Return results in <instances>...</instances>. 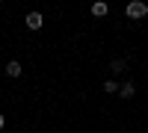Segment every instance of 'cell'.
I'll use <instances>...</instances> for the list:
<instances>
[{"label":"cell","mask_w":148,"mask_h":133,"mask_svg":"<svg viewBox=\"0 0 148 133\" xmlns=\"http://www.w3.org/2000/svg\"><path fill=\"white\" fill-rule=\"evenodd\" d=\"M125 68H127V62H125V59H113V62H110V71H113V74H121Z\"/></svg>","instance_id":"cell-6"},{"label":"cell","mask_w":148,"mask_h":133,"mask_svg":"<svg viewBox=\"0 0 148 133\" xmlns=\"http://www.w3.org/2000/svg\"><path fill=\"white\" fill-rule=\"evenodd\" d=\"M21 74H24L21 62H18V59H9V62H6V77H12V80H15V77H21Z\"/></svg>","instance_id":"cell-3"},{"label":"cell","mask_w":148,"mask_h":133,"mask_svg":"<svg viewBox=\"0 0 148 133\" xmlns=\"http://www.w3.org/2000/svg\"><path fill=\"white\" fill-rule=\"evenodd\" d=\"M3 127H6V115L0 113V130H3Z\"/></svg>","instance_id":"cell-8"},{"label":"cell","mask_w":148,"mask_h":133,"mask_svg":"<svg viewBox=\"0 0 148 133\" xmlns=\"http://www.w3.org/2000/svg\"><path fill=\"white\" fill-rule=\"evenodd\" d=\"M119 89H121V86H119L116 80H104V92H107V95H113V92H119Z\"/></svg>","instance_id":"cell-7"},{"label":"cell","mask_w":148,"mask_h":133,"mask_svg":"<svg viewBox=\"0 0 148 133\" xmlns=\"http://www.w3.org/2000/svg\"><path fill=\"white\" fill-rule=\"evenodd\" d=\"M107 12H110V6L104 3V0H98V3H92V15H95V18H104Z\"/></svg>","instance_id":"cell-5"},{"label":"cell","mask_w":148,"mask_h":133,"mask_svg":"<svg viewBox=\"0 0 148 133\" xmlns=\"http://www.w3.org/2000/svg\"><path fill=\"white\" fill-rule=\"evenodd\" d=\"M125 15H127V18H133V21L145 18V15H148V3H142V0H130V3L125 6Z\"/></svg>","instance_id":"cell-1"},{"label":"cell","mask_w":148,"mask_h":133,"mask_svg":"<svg viewBox=\"0 0 148 133\" xmlns=\"http://www.w3.org/2000/svg\"><path fill=\"white\" fill-rule=\"evenodd\" d=\"M133 95H136V86H133V83H121V89H119V98H125V101H130Z\"/></svg>","instance_id":"cell-4"},{"label":"cell","mask_w":148,"mask_h":133,"mask_svg":"<svg viewBox=\"0 0 148 133\" xmlns=\"http://www.w3.org/2000/svg\"><path fill=\"white\" fill-rule=\"evenodd\" d=\"M24 24H27V30H42L45 27V18H42V12H30V15L24 18Z\"/></svg>","instance_id":"cell-2"}]
</instances>
